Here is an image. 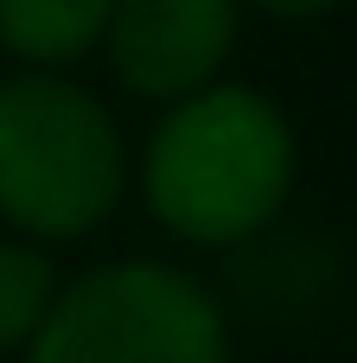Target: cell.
I'll return each instance as SVG.
<instances>
[{"mask_svg":"<svg viewBox=\"0 0 357 363\" xmlns=\"http://www.w3.org/2000/svg\"><path fill=\"white\" fill-rule=\"evenodd\" d=\"M294 172L300 147L281 102L224 77L166 102L141 147V198L153 223L192 249L262 236L294 198Z\"/></svg>","mask_w":357,"mask_h":363,"instance_id":"1","label":"cell"},{"mask_svg":"<svg viewBox=\"0 0 357 363\" xmlns=\"http://www.w3.org/2000/svg\"><path fill=\"white\" fill-rule=\"evenodd\" d=\"M128 191L115 115L64 70L19 64L0 77V223L26 242L96 236Z\"/></svg>","mask_w":357,"mask_h":363,"instance_id":"2","label":"cell"},{"mask_svg":"<svg viewBox=\"0 0 357 363\" xmlns=\"http://www.w3.org/2000/svg\"><path fill=\"white\" fill-rule=\"evenodd\" d=\"M26 363H230V319L179 262H102L57 287Z\"/></svg>","mask_w":357,"mask_h":363,"instance_id":"3","label":"cell"},{"mask_svg":"<svg viewBox=\"0 0 357 363\" xmlns=\"http://www.w3.org/2000/svg\"><path fill=\"white\" fill-rule=\"evenodd\" d=\"M243 32V0H115L102 51L128 96L179 102L224 77Z\"/></svg>","mask_w":357,"mask_h":363,"instance_id":"4","label":"cell"},{"mask_svg":"<svg viewBox=\"0 0 357 363\" xmlns=\"http://www.w3.org/2000/svg\"><path fill=\"white\" fill-rule=\"evenodd\" d=\"M115 0H0V51L32 70H70L109 32Z\"/></svg>","mask_w":357,"mask_h":363,"instance_id":"5","label":"cell"},{"mask_svg":"<svg viewBox=\"0 0 357 363\" xmlns=\"http://www.w3.org/2000/svg\"><path fill=\"white\" fill-rule=\"evenodd\" d=\"M57 287H64V274H57L45 242L0 236V351L32 345V332L45 325V313L57 300Z\"/></svg>","mask_w":357,"mask_h":363,"instance_id":"6","label":"cell"},{"mask_svg":"<svg viewBox=\"0 0 357 363\" xmlns=\"http://www.w3.org/2000/svg\"><path fill=\"white\" fill-rule=\"evenodd\" d=\"M243 6H256V13H268V19H326V13H339L345 0H243Z\"/></svg>","mask_w":357,"mask_h":363,"instance_id":"7","label":"cell"}]
</instances>
